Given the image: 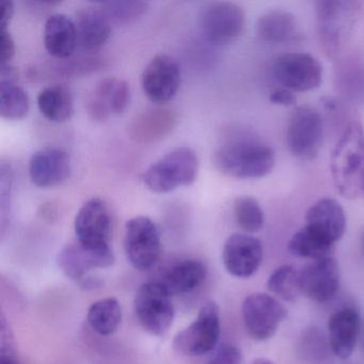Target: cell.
I'll list each match as a JSON object with an SVG mask.
<instances>
[{"label": "cell", "instance_id": "1", "mask_svg": "<svg viewBox=\"0 0 364 364\" xmlns=\"http://www.w3.org/2000/svg\"><path fill=\"white\" fill-rule=\"evenodd\" d=\"M331 176L336 191L347 199L364 193V129L351 122L343 132L331 156Z\"/></svg>", "mask_w": 364, "mask_h": 364}, {"label": "cell", "instance_id": "2", "mask_svg": "<svg viewBox=\"0 0 364 364\" xmlns=\"http://www.w3.org/2000/svg\"><path fill=\"white\" fill-rule=\"evenodd\" d=\"M217 169L235 178H259L276 165V154L270 146L250 140L223 144L214 154Z\"/></svg>", "mask_w": 364, "mask_h": 364}, {"label": "cell", "instance_id": "3", "mask_svg": "<svg viewBox=\"0 0 364 364\" xmlns=\"http://www.w3.org/2000/svg\"><path fill=\"white\" fill-rule=\"evenodd\" d=\"M199 161L187 146L174 149L155 161L144 172V185L153 193H168L189 186L197 180Z\"/></svg>", "mask_w": 364, "mask_h": 364}, {"label": "cell", "instance_id": "4", "mask_svg": "<svg viewBox=\"0 0 364 364\" xmlns=\"http://www.w3.org/2000/svg\"><path fill=\"white\" fill-rule=\"evenodd\" d=\"M361 10L358 1L321 0L315 3L319 41L328 57L342 50L355 26Z\"/></svg>", "mask_w": 364, "mask_h": 364}, {"label": "cell", "instance_id": "5", "mask_svg": "<svg viewBox=\"0 0 364 364\" xmlns=\"http://www.w3.org/2000/svg\"><path fill=\"white\" fill-rule=\"evenodd\" d=\"M134 312L148 333L154 336H164L173 323L172 296L161 281L144 283L136 293Z\"/></svg>", "mask_w": 364, "mask_h": 364}, {"label": "cell", "instance_id": "6", "mask_svg": "<svg viewBox=\"0 0 364 364\" xmlns=\"http://www.w3.org/2000/svg\"><path fill=\"white\" fill-rule=\"evenodd\" d=\"M220 314L215 302L208 301L200 309L197 318L174 336V350L196 357L216 348L220 338Z\"/></svg>", "mask_w": 364, "mask_h": 364}, {"label": "cell", "instance_id": "7", "mask_svg": "<svg viewBox=\"0 0 364 364\" xmlns=\"http://www.w3.org/2000/svg\"><path fill=\"white\" fill-rule=\"evenodd\" d=\"M124 250L127 261L140 272L151 269L159 262L161 253V234L152 219L137 216L127 221Z\"/></svg>", "mask_w": 364, "mask_h": 364}, {"label": "cell", "instance_id": "8", "mask_svg": "<svg viewBox=\"0 0 364 364\" xmlns=\"http://www.w3.org/2000/svg\"><path fill=\"white\" fill-rule=\"evenodd\" d=\"M242 314L249 336L263 342L274 336L279 326L287 318V311L274 296L255 293L242 302Z\"/></svg>", "mask_w": 364, "mask_h": 364}, {"label": "cell", "instance_id": "9", "mask_svg": "<svg viewBox=\"0 0 364 364\" xmlns=\"http://www.w3.org/2000/svg\"><path fill=\"white\" fill-rule=\"evenodd\" d=\"M200 24L210 43L228 46L242 37L246 27V16L236 4L218 1L203 10Z\"/></svg>", "mask_w": 364, "mask_h": 364}, {"label": "cell", "instance_id": "10", "mask_svg": "<svg viewBox=\"0 0 364 364\" xmlns=\"http://www.w3.org/2000/svg\"><path fill=\"white\" fill-rule=\"evenodd\" d=\"M274 78L284 88L295 92L314 90L323 82V67L314 57L304 53L279 56L272 67Z\"/></svg>", "mask_w": 364, "mask_h": 364}, {"label": "cell", "instance_id": "11", "mask_svg": "<svg viewBox=\"0 0 364 364\" xmlns=\"http://www.w3.org/2000/svg\"><path fill=\"white\" fill-rule=\"evenodd\" d=\"M323 136V120L314 108L300 106L291 112L287 129V144L291 154L313 159L321 149Z\"/></svg>", "mask_w": 364, "mask_h": 364}, {"label": "cell", "instance_id": "12", "mask_svg": "<svg viewBox=\"0 0 364 364\" xmlns=\"http://www.w3.org/2000/svg\"><path fill=\"white\" fill-rule=\"evenodd\" d=\"M181 80L182 73L178 61L168 55H157L142 72V90L151 102L164 105L178 95Z\"/></svg>", "mask_w": 364, "mask_h": 364}, {"label": "cell", "instance_id": "13", "mask_svg": "<svg viewBox=\"0 0 364 364\" xmlns=\"http://www.w3.org/2000/svg\"><path fill=\"white\" fill-rule=\"evenodd\" d=\"M77 242L95 249L112 248V217L107 204L101 198L88 200L76 214L74 221Z\"/></svg>", "mask_w": 364, "mask_h": 364}, {"label": "cell", "instance_id": "14", "mask_svg": "<svg viewBox=\"0 0 364 364\" xmlns=\"http://www.w3.org/2000/svg\"><path fill=\"white\" fill-rule=\"evenodd\" d=\"M57 263L68 278L84 285L91 270L112 267L114 255L112 248H90L76 242L59 252Z\"/></svg>", "mask_w": 364, "mask_h": 364}, {"label": "cell", "instance_id": "15", "mask_svg": "<svg viewBox=\"0 0 364 364\" xmlns=\"http://www.w3.org/2000/svg\"><path fill=\"white\" fill-rule=\"evenodd\" d=\"M263 253V245L259 238L249 234H233L223 246V265L231 276L250 278L261 266Z\"/></svg>", "mask_w": 364, "mask_h": 364}, {"label": "cell", "instance_id": "16", "mask_svg": "<svg viewBox=\"0 0 364 364\" xmlns=\"http://www.w3.org/2000/svg\"><path fill=\"white\" fill-rule=\"evenodd\" d=\"M302 295L313 301H330L340 287V270L332 257L313 259L299 270Z\"/></svg>", "mask_w": 364, "mask_h": 364}, {"label": "cell", "instance_id": "17", "mask_svg": "<svg viewBox=\"0 0 364 364\" xmlns=\"http://www.w3.org/2000/svg\"><path fill=\"white\" fill-rule=\"evenodd\" d=\"M131 101V88L125 80L108 77L93 89L87 101L89 116L95 121H104L110 114H123Z\"/></svg>", "mask_w": 364, "mask_h": 364}, {"label": "cell", "instance_id": "18", "mask_svg": "<svg viewBox=\"0 0 364 364\" xmlns=\"http://www.w3.org/2000/svg\"><path fill=\"white\" fill-rule=\"evenodd\" d=\"M71 172V157L63 149H42L33 155L29 163L31 182L41 188L63 184L70 178Z\"/></svg>", "mask_w": 364, "mask_h": 364}, {"label": "cell", "instance_id": "19", "mask_svg": "<svg viewBox=\"0 0 364 364\" xmlns=\"http://www.w3.org/2000/svg\"><path fill=\"white\" fill-rule=\"evenodd\" d=\"M361 317L353 306H345L334 312L328 321V341L332 353L340 359L353 355L359 338Z\"/></svg>", "mask_w": 364, "mask_h": 364}, {"label": "cell", "instance_id": "20", "mask_svg": "<svg viewBox=\"0 0 364 364\" xmlns=\"http://www.w3.org/2000/svg\"><path fill=\"white\" fill-rule=\"evenodd\" d=\"M306 227L336 245L346 231V215L338 201L323 198L309 208Z\"/></svg>", "mask_w": 364, "mask_h": 364}, {"label": "cell", "instance_id": "21", "mask_svg": "<svg viewBox=\"0 0 364 364\" xmlns=\"http://www.w3.org/2000/svg\"><path fill=\"white\" fill-rule=\"evenodd\" d=\"M176 114L166 108H151L138 114L129 125L132 139L152 144L169 135L176 125Z\"/></svg>", "mask_w": 364, "mask_h": 364}, {"label": "cell", "instance_id": "22", "mask_svg": "<svg viewBox=\"0 0 364 364\" xmlns=\"http://www.w3.org/2000/svg\"><path fill=\"white\" fill-rule=\"evenodd\" d=\"M78 46L87 52L101 50L112 36V23L100 7H89L76 14Z\"/></svg>", "mask_w": 364, "mask_h": 364}, {"label": "cell", "instance_id": "23", "mask_svg": "<svg viewBox=\"0 0 364 364\" xmlns=\"http://www.w3.org/2000/svg\"><path fill=\"white\" fill-rule=\"evenodd\" d=\"M44 46L55 58H71L78 46L75 23L65 14L48 16L44 25Z\"/></svg>", "mask_w": 364, "mask_h": 364}, {"label": "cell", "instance_id": "24", "mask_svg": "<svg viewBox=\"0 0 364 364\" xmlns=\"http://www.w3.org/2000/svg\"><path fill=\"white\" fill-rule=\"evenodd\" d=\"M206 274L208 269L201 261L184 259L170 267L161 283L170 295H184L201 285Z\"/></svg>", "mask_w": 364, "mask_h": 364}, {"label": "cell", "instance_id": "25", "mask_svg": "<svg viewBox=\"0 0 364 364\" xmlns=\"http://www.w3.org/2000/svg\"><path fill=\"white\" fill-rule=\"evenodd\" d=\"M37 101L40 112L50 122H67L73 116V95L63 85L46 87L38 95Z\"/></svg>", "mask_w": 364, "mask_h": 364}, {"label": "cell", "instance_id": "26", "mask_svg": "<svg viewBox=\"0 0 364 364\" xmlns=\"http://www.w3.org/2000/svg\"><path fill=\"white\" fill-rule=\"evenodd\" d=\"M297 22L293 14L283 10H272L259 16L257 22V35L267 43H283L294 37Z\"/></svg>", "mask_w": 364, "mask_h": 364}, {"label": "cell", "instance_id": "27", "mask_svg": "<svg viewBox=\"0 0 364 364\" xmlns=\"http://www.w3.org/2000/svg\"><path fill=\"white\" fill-rule=\"evenodd\" d=\"M87 321L93 331L109 336L118 331L122 321V308L116 298H104L91 304Z\"/></svg>", "mask_w": 364, "mask_h": 364}, {"label": "cell", "instance_id": "28", "mask_svg": "<svg viewBox=\"0 0 364 364\" xmlns=\"http://www.w3.org/2000/svg\"><path fill=\"white\" fill-rule=\"evenodd\" d=\"M334 245L304 225L298 230L287 244V250L294 257L318 259L331 257Z\"/></svg>", "mask_w": 364, "mask_h": 364}, {"label": "cell", "instance_id": "29", "mask_svg": "<svg viewBox=\"0 0 364 364\" xmlns=\"http://www.w3.org/2000/svg\"><path fill=\"white\" fill-rule=\"evenodd\" d=\"M31 108L28 95L16 82L0 80V114L6 120H21Z\"/></svg>", "mask_w": 364, "mask_h": 364}, {"label": "cell", "instance_id": "30", "mask_svg": "<svg viewBox=\"0 0 364 364\" xmlns=\"http://www.w3.org/2000/svg\"><path fill=\"white\" fill-rule=\"evenodd\" d=\"M270 293L284 301L294 302L302 295L300 274L293 265L277 268L267 280Z\"/></svg>", "mask_w": 364, "mask_h": 364}, {"label": "cell", "instance_id": "31", "mask_svg": "<svg viewBox=\"0 0 364 364\" xmlns=\"http://www.w3.org/2000/svg\"><path fill=\"white\" fill-rule=\"evenodd\" d=\"M99 7L112 24L127 25L144 16L148 10L149 4L139 0H117L104 1L99 4Z\"/></svg>", "mask_w": 364, "mask_h": 364}, {"label": "cell", "instance_id": "32", "mask_svg": "<svg viewBox=\"0 0 364 364\" xmlns=\"http://www.w3.org/2000/svg\"><path fill=\"white\" fill-rule=\"evenodd\" d=\"M234 215L237 225L247 233H257L265 223L263 210L259 202L248 196L235 200Z\"/></svg>", "mask_w": 364, "mask_h": 364}, {"label": "cell", "instance_id": "33", "mask_svg": "<svg viewBox=\"0 0 364 364\" xmlns=\"http://www.w3.org/2000/svg\"><path fill=\"white\" fill-rule=\"evenodd\" d=\"M302 359L310 364H323L329 357V341L326 340L323 334L316 328L304 331L300 342ZM332 351V350H331Z\"/></svg>", "mask_w": 364, "mask_h": 364}, {"label": "cell", "instance_id": "34", "mask_svg": "<svg viewBox=\"0 0 364 364\" xmlns=\"http://www.w3.org/2000/svg\"><path fill=\"white\" fill-rule=\"evenodd\" d=\"M12 187H14V170L10 165L1 164L0 167V216L1 230L5 231L8 217L11 208Z\"/></svg>", "mask_w": 364, "mask_h": 364}, {"label": "cell", "instance_id": "35", "mask_svg": "<svg viewBox=\"0 0 364 364\" xmlns=\"http://www.w3.org/2000/svg\"><path fill=\"white\" fill-rule=\"evenodd\" d=\"M16 54V44L9 31H0V65H10Z\"/></svg>", "mask_w": 364, "mask_h": 364}, {"label": "cell", "instance_id": "36", "mask_svg": "<svg viewBox=\"0 0 364 364\" xmlns=\"http://www.w3.org/2000/svg\"><path fill=\"white\" fill-rule=\"evenodd\" d=\"M269 102L272 105L289 107V106L295 105L296 97L293 91L289 90V89H277L270 95Z\"/></svg>", "mask_w": 364, "mask_h": 364}, {"label": "cell", "instance_id": "37", "mask_svg": "<svg viewBox=\"0 0 364 364\" xmlns=\"http://www.w3.org/2000/svg\"><path fill=\"white\" fill-rule=\"evenodd\" d=\"M14 14V6L11 0H0V31H8Z\"/></svg>", "mask_w": 364, "mask_h": 364}, {"label": "cell", "instance_id": "38", "mask_svg": "<svg viewBox=\"0 0 364 364\" xmlns=\"http://www.w3.org/2000/svg\"><path fill=\"white\" fill-rule=\"evenodd\" d=\"M0 364H18V361L12 350L3 346L0 353Z\"/></svg>", "mask_w": 364, "mask_h": 364}, {"label": "cell", "instance_id": "39", "mask_svg": "<svg viewBox=\"0 0 364 364\" xmlns=\"http://www.w3.org/2000/svg\"><path fill=\"white\" fill-rule=\"evenodd\" d=\"M251 364H274L270 360L266 359V358H257Z\"/></svg>", "mask_w": 364, "mask_h": 364}, {"label": "cell", "instance_id": "40", "mask_svg": "<svg viewBox=\"0 0 364 364\" xmlns=\"http://www.w3.org/2000/svg\"><path fill=\"white\" fill-rule=\"evenodd\" d=\"M208 364H225V363H223V362L219 361V360L216 359V358L213 357L212 360H210V361L208 362Z\"/></svg>", "mask_w": 364, "mask_h": 364}, {"label": "cell", "instance_id": "41", "mask_svg": "<svg viewBox=\"0 0 364 364\" xmlns=\"http://www.w3.org/2000/svg\"><path fill=\"white\" fill-rule=\"evenodd\" d=\"M363 252H364V234H363Z\"/></svg>", "mask_w": 364, "mask_h": 364}]
</instances>
